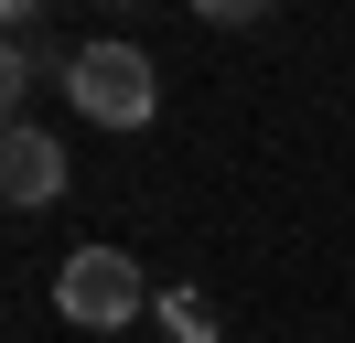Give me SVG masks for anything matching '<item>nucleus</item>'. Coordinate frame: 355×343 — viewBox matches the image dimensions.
Instances as JSON below:
<instances>
[{
    "label": "nucleus",
    "mask_w": 355,
    "mask_h": 343,
    "mask_svg": "<svg viewBox=\"0 0 355 343\" xmlns=\"http://www.w3.org/2000/svg\"><path fill=\"white\" fill-rule=\"evenodd\" d=\"M0 193H11V204H54V193H65V150H54L44 129H11V140H0Z\"/></svg>",
    "instance_id": "obj_3"
},
{
    "label": "nucleus",
    "mask_w": 355,
    "mask_h": 343,
    "mask_svg": "<svg viewBox=\"0 0 355 343\" xmlns=\"http://www.w3.org/2000/svg\"><path fill=\"white\" fill-rule=\"evenodd\" d=\"M65 97H76V118H97V129H151L162 75H151L140 43H76L65 54Z\"/></svg>",
    "instance_id": "obj_1"
},
{
    "label": "nucleus",
    "mask_w": 355,
    "mask_h": 343,
    "mask_svg": "<svg viewBox=\"0 0 355 343\" xmlns=\"http://www.w3.org/2000/svg\"><path fill=\"white\" fill-rule=\"evenodd\" d=\"M54 311H65L76 333H119V322H140V257L76 247L65 268H54Z\"/></svg>",
    "instance_id": "obj_2"
},
{
    "label": "nucleus",
    "mask_w": 355,
    "mask_h": 343,
    "mask_svg": "<svg viewBox=\"0 0 355 343\" xmlns=\"http://www.w3.org/2000/svg\"><path fill=\"white\" fill-rule=\"evenodd\" d=\"M162 333L173 343H216V300L205 290H162Z\"/></svg>",
    "instance_id": "obj_4"
}]
</instances>
